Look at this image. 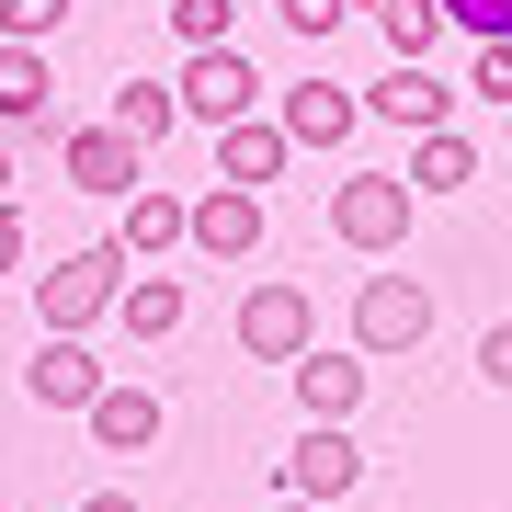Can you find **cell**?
<instances>
[{"label":"cell","mask_w":512,"mask_h":512,"mask_svg":"<svg viewBox=\"0 0 512 512\" xmlns=\"http://www.w3.org/2000/svg\"><path fill=\"white\" fill-rule=\"evenodd\" d=\"M478 376H490V387H512V319H490V330H478Z\"/></svg>","instance_id":"cell-26"},{"label":"cell","mask_w":512,"mask_h":512,"mask_svg":"<svg viewBox=\"0 0 512 512\" xmlns=\"http://www.w3.org/2000/svg\"><path fill=\"white\" fill-rule=\"evenodd\" d=\"M410 217H421V183H410V171H353V183L330 194V239H342V251H365V262L399 251Z\"/></svg>","instance_id":"cell-2"},{"label":"cell","mask_w":512,"mask_h":512,"mask_svg":"<svg viewBox=\"0 0 512 512\" xmlns=\"http://www.w3.org/2000/svg\"><path fill=\"white\" fill-rule=\"evenodd\" d=\"M80 421H92L103 456H148V444H160V399H148V387H103Z\"/></svg>","instance_id":"cell-14"},{"label":"cell","mask_w":512,"mask_h":512,"mask_svg":"<svg viewBox=\"0 0 512 512\" xmlns=\"http://www.w3.org/2000/svg\"><path fill=\"white\" fill-rule=\"evenodd\" d=\"M467 92H490V103H512V35H490L467 57Z\"/></svg>","instance_id":"cell-23"},{"label":"cell","mask_w":512,"mask_h":512,"mask_svg":"<svg viewBox=\"0 0 512 512\" xmlns=\"http://www.w3.org/2000/svg\"><path fill=\"white\" fill-rule=\"evenodd\" d=\"M46 103H57V69H46V46L0 35V126H35Z\"/></svg>","instance_id":"cell-16"},{"label":"cell","mask_w":512,"mask_h":512,"mask_svg":"<svg viewBox=\"0 0 512 512\" xmlns=\"http://www.w3.org/2000/svg\"><path fill=\"white\" fill-rule=\"evenodd\" d=\"M274 12H285V35H296V46H319V35H330V23H342V12H353V0H274Z\"/></svg>","instance_id":"cell-24"},{"label":"cell","mask_w":512,"mask_h":512,"mask_svg":"<svg viewBox=\"0 0 512 512\" xmlns=\"http://www.w3.org/2000/svg\"><path fill=\"white\" fill-rule=\"evenodd\" d=\"M228 23H239V0H171V35L183 46H228Z\"/></svg>","instance_id":"cell-21"},{"label":"cell","mask_w":512,"mask_h":512,"mask_svg":"<svg viewBox=\"0 0 512 512\" xmlns=\"http://www.w3.org/2000/svg\"><path fill=\"white\" fill-rule=\"evenodd\" d=\"M353 126H365V92H342V80H296L285 92V137L296 148H342Z\"/></svg>","instance_id":"cell-12"},{"label":"cell","mask_w":512,"mask_h":512,"mask_svg":"<svg viewBox=\"0 0 512 512\" xmlns=\"http://www.w3.org/2000/svg\"><path fill=\"white\" fill-rule=\"evenodd\" d=\"M239 353H251V365H296V353H308V285H251L239 296Z\"/></svg>","instance_id":"cell-5"},{"label":"cell","mask_w":512,"mask_h":512,"mask_svg":"<svg viewBox=\"0 0 512 512\" xmlns=\"http://www.w3.org/2000/svg\"><path fill=\"white\" fill-rule=\"evenodd\" d=\"M0 274H23V217L0 205Z\"/></svg>","instance_id":"cell-27"},{"label":"cell","mask_w":512,"mask_h":512,"mask_svg":"<svg viewBox=\"0 0 512 512\" xmlns=\"http://www.w3.org/2000/svg\"><path fill=\"white\" fill-rule=\"evenodd\" d=\"M444 23H456V35H478V46H490V35H512V0H444Z\"/></svg>","instance_id":"cell-25"},{"label":"cell","mask_w":512,"mask_h":512,"mask_svg":"<svg viewBox=\"0 0 512 512\" xmlns=\"http://www.w3.org/2000/svg\"><path fill=\"white\" fill-rule=\"evenodd\" d=\"M137 160H148V148L114 126V114H103V126H69V137H57V171H69L80 194H148V183H137Z\"/></svg>","instance_id":"cell-6"},{"label":"cell","mask_w":512,"mask_h":512,"mask_svg":"<svg viewBox=\"0 0 512 512\" xmlns=\"http://www.w3.org/2000/svg\"><path fill=\"white\" fill-rule=\"evenodd\" d=\"M274 512H319V501H274Z\"/></svg>","instance_id":"cell-30"},{"label":"cell","mask_w":512,"mask_h":512,"mask_svg":"<svg viewBox=\"0 0 512 512\" xmlns=\"http://www.w3.org/2000/svg\"><path fill=\"white\" fill-rule=\"evenodd\" d=\"M501 137H512V114H501Z\"/></svg>","instance_id":"cell-32"},{"label":"cell","mask_w":512,"mask_h":512,"mask_svg":"<svg viewBox=\"0 0 512 512\" xmlns=\"http://www.w3.org/2000/svg\"><path fill=\"white\" fill-rule=\"evenodd\" d=\"M365 365H376V353H319V342H308V353L285 365V376H296V410H308V421H353V399H365Z\"/></svg>","instance_id":"cell-10"},{"label":"cell","mask_w":512,"mask_h":512,"mask_svg":"<svg viewBox=\"0 0 512 512\" xmlns=\"http://www.w3.org/2000/svg\"><path fill=\"white\" fill-rule=\"evenodd\" d=\"M114 126H126L137 148L171 137V126H183V92H171V80H126V92H114Z\"/></svg>","instance_id":"cell-19"},{"label":"cell","mask_w":512,"mask_h":512,"mask_svg":"<svg viewBox=\"0 0 512 512\" xmlns=\"http://www.w3.org/2000/svg\"><path fill=\"white\" fill-rule=\"evenodd\" d=\"M194 251V205L183 194H126V262H171Z\"/></svg>","instance_id":"cell-15"},{"label":"cell","mask_w":512,"mask_h":512,"mask_svg":"<svg viewBox=\"0 0 512 512\" xmlns=\"http://www.w3.org/2000/svg\"><path fill=\"white\" fill-rule=\"evenodd\" d=\"M114 296H126V239H92V251H69V262L35 274V319L69 330V342H92V319H114Z\"/></svg>","instance_id":"cell-1"},{"label":"cell","mask_w":512,"mask_h":512,"mask_svg":"<svg viewBox=\"0 0 512 512\" xmlns=\"http://www.w3.org/2000/svg\"><path fill=\"white\" fill-rule=\"evenodd\" d=\"M0 205H12V160H0Z\"/></svg>","instance_id":"cell-29"},{"label":"cell","mask_w":512,"mask_h":512,"mask_svg":"<svg viewBox=\"0 0 512 512\" xmlns=\"http://www.w3.org/2000/svg\"><path fill=\"white\" fill-rule=\"evenodd\" d=\"M296 160V137H285V114H274V126H262V114H239V126H217V183H274V171Z\"/></svg>","instance_id":"cell-13"},{"label":"cell","mask_w":512,"mask_h":512,"mask_svg":"<svg viewBox=\"0 0 512 512\" xmlns=\"http://www.w3.org/2000/svg\"><path fill=\"white\" fill-rule=\"evenodd\" d=\"M353 478H365V444H353L342 421H308L296 456H285V501H342Z\"/></svg>","instance_id":"cell-7"},{"label":"cell","mask_w":512,"mask_h":512,"mask_svg":"<svg viewBox=\"0 0 512 512\" xmlns=\"http://www.w3.org/2000/svg\"><path fill=\"white\" fill-rule=\"evenodd\" d=\"M194 251H205V262H251V251H262V194H251V183L194 194Z\"/></svg>","instance_id":"cell-9"},{"label":"cell","mask_w":512,"mask_h":512,"mask_svg":"<svg viewBox=\"0 0 512 512\" xmlns=\"http://www.w3.org/2000/svg\"><path fill=\"white\" fill-rule=\"evenodd\" d=\"M365 114H387V126H410V137H433V126H456V80H433L421 57H387V80L365 92Z\"/></svg>","instance_id":"cell-8"},{"label":"cell","mask_w":512,"mask_h":512,"mask_svg":"<svg viewBox=\"0 0 512 512\" xmlns=\"http://www.w3.org/2000/svg\"><path fill=\"white\" fill-rule=\"evenodd\" d=\"M353 12H376V0H353Z\"/></svg>","instance_id":"cell-31"},{"label":"cell","mask_w":512,"mask_h":512,"mask_svg":"<svg viewBox=\"0 0 512 512\" xmlns=\"http://www.w3.org/2000/svg\"><path fill=\"white\" fill-rule=\"evenodd\" d=\"M410 342H433V285L421 274H365V296H353V353H410Z\"/></svg>","instance_id":"cell-3"},{"label":"cell","mask_w":512,"mask_h":512,"mask_svg":"<svg viewBox=\"0 0 512 512\" xmlns=\"http://www.w3.org/2000/svg\"><path fill=\"white\" fill-rule=\"evenodd\" d=\"M171 92H183V114H194V126H239V114L262 103V80H251V57H239V46H194Z\"/></svg>","instance_id":"cell-4"},{"label":"cell","mask_w":512,"mask_h":512,"mask_svg":"<svg viewBox=\"0 0 512 512\" xmlns=\"http://www.w3.org/2000/svg\"><path fill=\"white\" fill-rule=\"evenodd\" d=\"M183 308H194V296H183V274H148V262L126 274V296H114V319H126L137 342H171V330H183Z\"/></svg>","instance_id":"cell-17"},{"label":"cell","mask_w":512,"mask_h":512,"mask_svg":"<svg viewBox=\"0 0 512 512\" xmlns=\"http://www.w3.org/2000/svg\"><path fill=\"white\" fill-rule=\"evenodd\" d=\"M410 183H421V194H467V183H478V148H467L456 126L410 137Z\"/></svg>","instance_id":"cell-18"},{"label":"cell","mask_w":512,"mask_h":512,"mask_svg":"<svg viewBox=\"0 0 512 512\" xmlns=\"http://www.w3.org/2000/svg\"><path fill=\"white\" fill-rule=\"evenodd\" d=\"M80 512H137V501H126V490H92V501H80Z\"/></svg>","instance_id":"cell-28"},{"label":"cell","mask_w":512,"mask_h":512,"mask_svg":"<svg viewBox=\"0 0 512 512\" xmlns=\"http://www.w3.org/2000/svg\"><path fill=\"white\" fill-rule=\"evenodd\" d=\"M57 23H69V0H0V35H23V46H46Z\"/></svg>","instance_id":"cell-22"},{"label":"cell","mask_w":512,"mask_h":512,"mask_svg":"<svg viewBox=\"0 0 512 512\" xmlns=\"http://www.w3.org/2000/svg\"><path fill=\"white\" fill-rule=\"evenodd\" d=\"M23 387H35L46 410H92V399H103L114 376L92 365V342H69V330H46V353H35V365H23Z\"/></svg>","instance_id":"cell-11"},{"label":"cell","mask_w":512,"mask_h":512,"mask_svg":"<svg viewBox=\"0 0 512 512\" xmlns=\"http://www.w3.org/2000/svg\"><path fill=\"white\" fill-rule=\"evenodd\" d=\"M376 35H387V57H433L444 0H376Z\"/></svg>","instance_id":"cell-20"}]
</instances>
